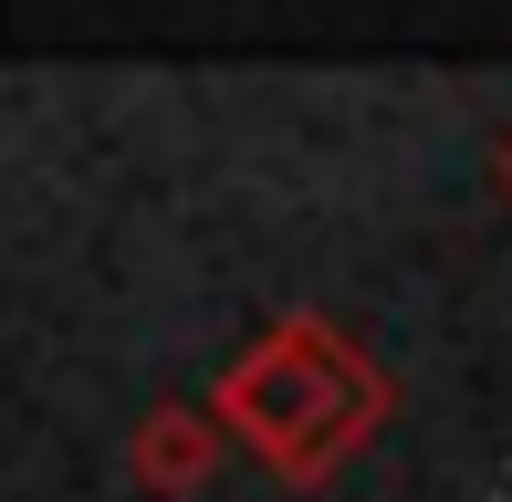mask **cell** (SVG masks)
Instances as JSON below:
<instances>
[{
	"label": "cell",
	"mask_w": 512,
	"mask_h": 502,
	"mask_svg": "<svg viewBox=\"0 0 512 502\" xmlns=\"http://www.w3.org/2000/svg\"><path fill=\"white\" fill-rule=\"evenodd\" d=\"M220 450H230V429H220V408H189V398H157L147 419L126 429V482L147 492V502H199L209 482H220Z\"/></svg>",
	"instance_id": "2"
},
{
	"label": "cell",
	"mask_w": 512,
	"mask_h": 502,
	"mask_svg": "<svg viewBox=\"0 0 512 502\" xmlns=\"http://www.w3.org/2000/svg\"><path fill=\"white\" fill-rule=\"evenodd\" d=\"M209 408H220V429L283 492H314L387 429L398 387H387V367L335 325V314H272V325L209 377Z\"/></svg>",
	"instance_id": "1"
},
{
	"label": "cell",
	"mask_w": 512,
	"mask_h": 502,
	"mask_svg": "<svg viewBox=\"0 0 512 502\" xmlns=\"http://www.w3.org/2000/svg\"><path fill=\"white\" fill-rule=\"evenodd\" d=\"M492 178H502V189H512V136H502V168H492Z\"/></svg>",
	"instance_id": "3"
}]
</instances>
